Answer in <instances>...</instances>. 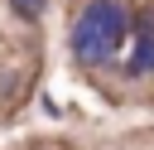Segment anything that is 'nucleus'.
I'll use <instances>...</instances> for the list:
<instances>
[{
	"label": "nucleus",
	"instance_id": "f257e3e1",
	"mask_svg": "<svg viewBox=\"0 0 154 150\" xmlns=\"http://www.w3.org/2000/svg\"><path fill=\"white\" fill-rule=\"evenodd\" d=\"M130 39V5L125 0H87L72 19V58L82 68H111Z\"/></svg>",
	"mask_w": 154,
	"mask_h": 150
},
{
	"label": "nucleus",
	"instance_id": "7ed1b4c3",
	"mask_svg": "<svg viewBox=\"0 0 154 150\" xmlns=\"http://www.w3.org/2000/svg\"><path fill=\"white\" fill-rule=\"evenodd\" d=\"M10 10H14L19 19H38V15H43V0H10Z\"/></svg>",
	"mask_w": 154,
	"mask_h": 150
},
{
	"label": "nucleus",
	"instance_id": "f03ea898",
	"mask_svg": "<svg viewBox=\"0 0 154 150\" xmlns=\"http://www.w3.org/2000/svg\"><path fill=\"white\" fill-rule=\"evenodd\" d=\"M149 73H154V34L135 39V53H130V77H149Z\"/></svg>",
	"mask_w": 154,
	"mask_h": 150
}]
</instances>
